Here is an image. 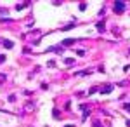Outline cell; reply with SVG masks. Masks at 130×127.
<instances>
[{
	"label": "cell",
	"instance_id": "6da1fadb",
	"mask_svg": "<svg viewBox=\"0 0 130 127\" xmlns=\"http://www.w3.org/2000/svg\"><path fill=\"white\" fill-rule=\"evenodd\" d=\"M125 2H122V0H118V2H115V12H118V14H122V12H125Z\"/></svg>",
	"mask_w": 130,
	"mask_h": 127
},
{
	"label": "cell",
	"instance_id": "7a4b0ae2",
	"mask_svg": "<svg viewBox=\"0 0 130 127\" xmlns=\"http://www.w3.org/2000/svg\"><path fill=\"white\" fill-rule=\"evenodd\" d=\"M45 52H56V54H61V52H64V47L61 45H52V47H47V51Z\"/></svg>",
	"mask_w": 130,
	"mask_h": 127
},
{
	"label": "cell",
	"instance_id": "3957f363",
	"mask_svg": "<svg viewBox=\"0 0 130 127\" xmlns=\"http://www.w3.org/2000/svg\"><path fill=\"white\" fill-rule=\"evenodd\" d=\"M113 89H115V85L107 84V85H104V87H101V94H109V92H111Z\"/></svg>",
	"mask_w": 130,
	"mask_h": 127
},
{
	"label": "cell",
	"instance_id": "277c9868",
	"mask_svg": "<svg viewBox=\"0 0 130 127\" xmlns=\"http://www.w3.org/2000/svg\"><path fill=\"white\" fill-rule=\"evenodd\" d=\"M76 40H78V38H64L61 45H62V47H68V45H71V44H75Z\"/></svg>",
	"mask_w": 130,
	"mask_h": 127
},
{
	"label": "cell",
	"instance_id": "5b68a950",
	"mask_svg": "<svg viewBox=\"0 0 130 127\" xmlns=\"http://www.w3.org/2000/svg\"><path fill=\"white\" fill-rule=\"evenodd\" d=\"M96 30H97V32H104V30H106V26H104V21H99V23L96 24Z\"/></svg>",
	"mask_w": 130,
	"mask_h": 127
},
{
	"label": "cell",
	"instance_id": "8992f818",
	"mask_svg": "<svg viewBox=\"0 0 130 127\" xmlns=\"http://www.w3.org/2000/svg\"><path fill=\"white\" fill-rule=\"evenodd\" d=\"M75 26H76V24H75V21H73V23H68L66 26H62V32H68V30H71V28H75Z\"/></svg>",
	"mask_w": 130,
	"mask_h": 127
},
{
	"label": "cell",
	"instance_id": "52a82bcc",
	"mask_svg": "<svg viewBox=\"0 0 130 127\" xmlns=\"http://www.w3.org/2000/svg\"><path fill=\"white\" fill-rule=\"evenodd\" d=\"M2 44L7 47V49H12V47H14V42H11V40H4Z\"/></svg>",
	"mask_w": 130,
	"mask_h": 127
},
{
	"label": "cell",
	"instance_id": "ba28073f",
	"mask_svg": "<svg viewBox=\"0 0 130 127\" xmlns=\"http://www.w3.org/2000/svg\"><path fill=\"white\" fill-rule=\"evenodd\" d=\"M88 73H90V70H83V71H76L75 75L76 77H83V75H88Z\"/></svg>",
	"mask_w": 130,
	"mask_h": 127
},
{
	"label": "cell",
	"instance_id": "9c48e42d",
	"mask_svg": "<svg viewBox=\"0 0 130 127\" xmlns=\"http://www.w3.org/2000/svg\"><path fill=\"white\" fill-rule=\"evenodd\" d=\"M64 63H66V64H73V63H75V59H73V58H66V59H64Z\"/></svg>",
	"mask_w": 130,
	"mask_h": 127
},
{
	"label": "cell",
	"instance_id": "30bf717a",
	"mask_svg": "<svg viewBox=\"0 0 130 127\" xmlns=\"http://www.w3.org/2000/svg\"><path fill=\"white\" fill-rule=\"evenodd\" d=\"M76 54L80 56V58H83V56H85V51H83V49H78V51H76Z\"/></svg>",
	"mask_w": 130,
	"mask_h": 127
},
{
	"label": "cell",
	"instance_id": "8fae6325",
	"mask_svg": "<svg viewBox=\"0 0 130 127\" xmlns=\"http://www.w3.org/2000/svg\"><path fill=\"white\" fill-rule=\"evenodd\" d=\"M52 115L56 117V119H59V110H57V108H54V111H52Z\"/></svg>",
	"mask_w": 130,
	"mask_h": 127
},
{
	"label": "cell",
	"instance_id": "7c38bea8",
	"mask_svg": "<svg viewBox=\"0 0 130 127\" xmlns=\"http://www.w3.org/2000/svg\"><path fill=\"white\" fill-rule=\"evenodd\" d=\"M26 5H28V4H21V5H19V4H17V5H16V9H17V11H21V9H24Z\"/></svg>",
	"mask_w": 130,
	"mask_h": 127
},
{
	"label": "cell",
	"instance_id": "4fadbf2b",
	"mask_svg": "<svg viewBox=\"0 0 130 127\" xmlns=\"http://www.w3.org/2000/svg\"><path fill=\"white\" fill-rule=\"evenodd\" d=\"M123 110H125V111H130V103H125V104H123Z\"/></svg>",
	"mask_w": 130,
	"mask_h": 127
},
{
	"label": "cell",
	"instance_id": "5bb4252c",
	"mask_svg": "<svg viewBox=\"0 0 130 127\" xmlns=\"http://www.w3.org/2000/svg\"><path fill=\"white\" fill-rule=\"evenodd\" d=\"M78 9H80V11H85V9H87V4H83V2H82V4H80V7H78Z\"/></svg>",
	"mask_w": 130,
	"mask_h": 127
},
{
	"label": "cell",
	"instance_id": "9a60e30c",
	"mask_svg": "<svg viewBox=\"0 0 130 127\" xmlns=\"http://www.w3.org/2000/svg\"><path fill=\"white\" fill-rule=\"evenodd\" d=\"M94 127H102V124H101L99 120H96V122H94Z\"/></svg>",
	"mask_w": 130,
	"mask_h": 127
},
{
	"label": "cell",
	"instance_id": "2e32d148",
	"mask_svg": "<svg viewBox=\"0 0 130 127\" xmlns=\"http://www.w3.org/2000/svg\"><path fill=\"white\" fill-rule=\"evenodd\" d=\"M96 91H97V87H92V89L88 91V96H90V94H94V92H96Z\"/></svg>",
	"mask_w": 130,
	"mask_h": 127
},
{
	"label": "cell",
	"instance_id": "e0dca14e",
	"mask_svg": "<svg viewBox=\"0 0 130 127\" xmlns=\"http://www.w3.org/2000/svg\"><path fill=\"white\" fill-rule=\"evenodd\" d=\"M2 61H5V56H0V63H2Z\"/></svg>",
	"mask_w": 130,
	"mask_h": 127
},
{
	"label": "cell",
	"instance_id": "ac0fdd59",
	"mask_svg": "<svg viewBox=\"0 0 130 127\" xmlns=\"http://www.w3.org/2000/svg\"><path fill=\"white\" fill-rule=\"evenodd\" d=\"M127 125H128V127H130V120H127Z\"/></svg>",
	"mask_w": 130,
	"mask_h": 127
}]
</instances>
